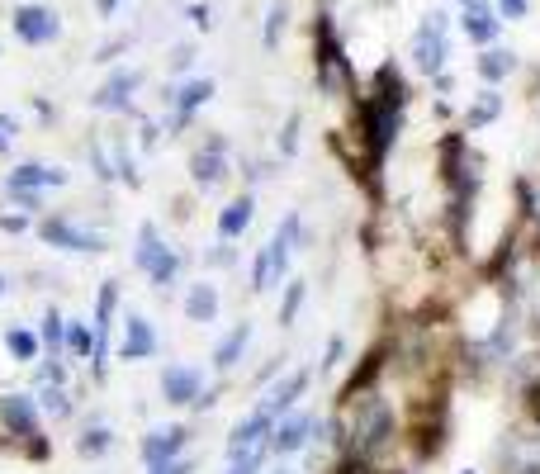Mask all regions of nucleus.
I'll use <instances>...</instances> for the list:
<instances>
[{
    "mask_svg": "<svg viewBox=\"0 0 540 474\" xmlns=\"http://www.w3.org/2000/svg\"><path fill=\"white\" fill-rule=\"evenodd\" d=\"M5 351H10V361L34 365L43 342H38V332H29V328H5Z\"/></svg>",
    "mask_w": 540,
    "mask_h": 474,
    "instance_id": "393cba45",
    "label": "nucleus"
},
{
    "mask_svg": "<svg viewBox=\"0 0 540 474\" xmlns=\"http://www.w3.org/2000/svg\"><path fill=\"white\" fill-rule=\"evenodd\" d=\"M166 100H171V128H185V124H190V114H195L199 105H209V100H214V81H209V76L185 81V86H176V91L166 95Z\"/></svg>",
    "mask_w": 540,
    "mask_h": 474,
    "instance_id": "dca6fc26",
    "label": "nucleus"
},
{
    "mask_svg": "<svg viewBox=\"0 0 540 474\" xmlns=\"http://www.w3.org/2000/svg\"><path fill=\"white\" fill-rule=\"evenodd\" d=\"M185 318H190V323H214L218 318V285L195 280V285L185 290Z\"/></svg>",
    "mask_w": 540,
    "mask_h": 474,
    "instance_id": "4be33fe9",
    "label": "nucleus"
},
{
    "mask_svg": "<svg viewBox=\"0 0 540 474\" xmlns=\"http://www.w3.org/2000/svg\"><path fill=\"white\" fill-rule=\"evenodd\" d=\"M474 67H479V76H484L488 86H498L503 76H512V67H517V57L503 53V48H484V57H479Z\"/></svg>",
    "mask_w": 540,
    "mask_h": 474,
    "instance_id": "a878e982",
    "label": "nucleus"
},
{
    "mask_svg": "<svg viewBox=\"0 0 540 474\" xmlns=\"http://www.w3.org/2000/svg\"><path fill=\"white\" fill-rule=\"evenodd\" d=\"M34 403H38V413H43V418H53V422H67L76 413L72 394H67V384H38Z\"/></svg>",
    "mask_w": 540,
    "mask_h": 474,
    "instance_id": "5701e85b",
    "label": "nucleus"
},
{
    "mask_svg": "<svg viewBox=\"0 0 540 474\" xmlns=\"http://www.w3.org/2000/svg\"><path fill=\"white\" fill-rule=\"evenodd\" d=\"M5 152H10V138H5V133H0V157H5Z\"/></svg>",
    "mask_w": 540,
    "mask_h": 474,
    "instance_id": "c03bdc74",
    "label": "nucleus"
},
{
    "mask_svg": "<svg viewBox=\"0 0 540 474\" xmlns=\"http://www.w3.org/2000/svg\"><path fill=\"white\" fill-rule=\"evenodd\" d=\"M299 233H304V219L289 209L285 219H280V228H275V237L266 242V252H270V261H275V271L285 275V266H289V256L299 252Z\"/></svg>",
    "mask_w": 540,
    "mask_h": 474,
    "instance_id": "6ab92c4d",
    "label": "nucleus"
},
{
    "mask_svg": "<svg viewBox=\"0 0 540 474\" xmlns=\"http://www.w3.org/2000/svg\"><path fill=\"white\" fill-rule=\"evenodd\" d=\"M275 474H294V470H275Z\"/></svg>",
    "mask_w": 540,
    "mask_h": 474,
    "instance_id": "49530a36",
    "label": "nucleus"
},
{
    "mask_svg": "<svg viewBox=\"0 0 540 474\" xmlns=\"http://www.w3.org/2000/svg\"><path fill=\"white\" fill-rule=\"evenodd\" d=\"M199 394H204V370L199 365H166L162 370V399L171 408H195Z\"/></svg>",
    "mask_w": 540,
    "mask_h": 474,
    "instance_id": "f8f14e48",
    "label": "nucleus"
},
{
    "mask_svg": "<svg viewBox=\"0 0 540 474\" xmlns=\"http://www.w3.org/2000/svg\"><path fill=\"white\" fill-rule=\"evenodd\" d=\"M342 351H346V342H342V337H332V342H327V361H323V370H332V365L342 361Z\"/></svg>",
    "mask_w": 540,
    "mask_h": 474,
    "instance_id": "ea45409f",
    "label": "nucleus"
},
{
    "mask_svg": "<svg viewBox=\"0 0 540 474\" xmlns=\"http://www.w3.org/2000/svg\"><path fill=\"white\" fill-rule=\"evenodd\" d=\"M299 124H304V119H299V114H289L285 133H280V152H285V157H294V152H299Z\"/></svg>",
    "mask_w": 540,
    "mask_h": 474,
    "instance_id": "473e14b6",
    "label": "nucleus"
},
{
    "mask_svg": "<svg viewBox=\"0 0 540 474\" xmlns=\"http://www.w3.org/2000/svg\"><path fill=\"white\" fill-rule=\"evenodd\" d=\"M114 451V432H109L105 422H90L86 432L76 437V456L81 460H105Z\"/></svg>",
    "mask_w": 540,
    "mask_h": 474,
    "instance_id": "b1692460",
    "label": "nucleus"
},
{
    "mask_svg": "<svg viewBox=\"0 0 540 474\" xmlns=\"http://www.w3.org/2000/svg\"><path fill=\"white\" fill-rule=\"evenodd\" d=\"M38 342L53 351V356H62V347H67V318H62V309H48L43 313V328H38Z\"/></svg>",
    "mask_w": 540,
    "mask_h": 474,
    "instance_id": "cd10ccee",
    "label": "nucleus"
},
{
    "mask_svg": "<svg viewBox=\"0 0 540 474\" xmlns=\"http://www.w3.org/2000/svg\"><path fill=\"white\" fill-rule=\"evenodd\" d=\"M15 38L19 43H29V48H43V43L62 38V19H57V10H48V5H19L15 10Z\"/></svg>",
    "mask_w": 540,
    "mask_h": 474,
    "instance_id": "1a4fd4ad",
    "label": "nucleus"
},
{
    "mask_svg": "<svg viewBox=\"0 0 540 474\" xmlns=\"http://www.w3.org/2000/svg\"><path fill=\"white\" fill-rule=\"evenodd\" d=\"M237 252H233V242H218L214 252H209V266H233Z\"/></svg>",
    "mask_w": 540,
    "mask_h": 474,
    "instance_id": "c9c22d12",
    "label": "nucleus"
},
{
    "mask_svg": "<svg viewBox=\"0 0 540 474\" xmlns=\"http://www.w3.org/2000/svg\"><path fill=\"white\" fill-rule=\"evenodd\" d=\"M190 19H195V29H214V15L204 5H190Z\"/></svg>",
    "mask_w": 540,
    "mask_h": 474,
    "instance_id": "a19ab883",
    "label": "nucleus"
},
{
    "mask_svg": "<svg viewBox=\"0 0 540 474\" xmlns=\"http://www.w3.org/2000/svg\"><path fill=\"white\" fill-rule=\"evenodd\" d=\"M270 432H275V413H270L266 403H256L252 413H242L237 427L228 432V460H242V456H252V451H266Z\"/></svg>",
    "mask_w": 540,
    "mask_h": 474,
    "instance_id": "39448f33",
    "label": "nucleus"
},
{
    "mask_svg": "<svg viewBox=\"0 0 540 474\" xmlns=\"http://www.w3.org/2000/svg\"><path fill=\"white\" fill-rule=\"evenodd\" d=\"M67 185V171L48 162H19L10 176H5V190H29V195H43V190H62Z\"/></svg>",
    "mask_w": 540,
    "mask_h": 474,
    "instance_id": "ddd939ff",
    "label": "nucleus"
},
{
    "mask_svg": "<svg viewBox=\"0 0 540 474\" xmlns=\"http://www.w3.org/2000/svg\"><path fill=\"white\" fill-rule=\"evenodd\" d=\"M313 427H318V418H313V413H299V408H289L285 418H275V432H270L266 451H270V456H280V460L299 456L308 441H313Z\"/></svg>",
    "mask_w": 540,
    "mask_h": 474,
    "instance_id": "423d86ee",
    "label": "nucleus"
},
{
    "mask_svg": "<svg viewBox=\"0 0 540 474\" xmlns=\"http://www.w3.org/2000/svg\"><path fill=\"white\" fill-rule=\"evenodd\" d=\"M0 422L15 441H24L34 456H48V441H43V413H38L34 394H0Z\"/></svg>",
    "mask_w": 540,
    "mask_h": 474,
    "instance_id": "7ed1b4c3",
    "label": "nucleus"
},
{
    "mask_svg": "<svg viewBox=\"0 0 540 474\" xmlns=\"http://www.w3.org/2000/svg\"><path fill=\"white\" fill-rule=\"evenodd\" d=\"M119 10V0H100V15H114Z\"/></svg>",
    "mask_w": 540,
    "mask_h": 474,
    "instance_id": "37998d69",
    "label": "nucleus"
},
{
    "mask_svg": "<svg viewBox=\"0 0 540 474\" xmlns=\"http://www.w3.org/2000/svg\"><path fill=\"white\" fill-rule=\"evenodd\" d=\"M247 347H252V323H237V328L214 347V370H218V375L237 370V365H242V356H247Z\"/></svg>",
    "mask_w": 540,
    "mask_h": 474,
    "instance_id": "aec40b11",
    "label": "nucleus"
},
{
    "mask_svg": "<svg viewBox=\"0 0 540 474\" xmlns=\"http://www.w3.org/2000/svg\"><path fill=\"white\" fill-rule=\"evenodd\" d=\"M0 133H5V138H15V133H19V119H15V114H0Z\"/></svg>",
    "mask_w": 540,
    "mask_h": 474,
    "instance_id": "79ce46f5",
    "label": "nucleus"
},
{
    "mask_svg": "<svg viewBox=\"0 0 540 474\" xmlns=\"http://www.w3.org/2000/svg\"><path fill=\"white\" fill-rule=\"evenodd\" d=\"M308 384H313V375H308V370H289L285 380H275V384H270V389H266V399H261V403H266V408L275 413V418H285L289 408H299V399L308 394Z\"/></svg>",
    "mask_w": 540,
    "mask_h": 474,
    "instance_id": "f3484780",
    "label": "nucleus"
},
{
    "mask_svg": "<svg viewBox=\"0 0 540 474\" xmlns=\"http://www.w3.org/2000/svg\"><path fill=\"white\" fill-rule=\"evenodd\" d=\"M38 233H43L48 247H62V252H105V233H90V228L72 223L67 214L43 219V223H38Z\"/></svg>",
    "mask_w": 540,
    "mask_h": 474,
    "instance_id": "0eeeda50",
    "label": "nucleus"
},
{
    "mask_svg": "<svg viewBox=\"0 0 540 474\" xmlns=\"http://www.w3.org/2000/svg\"><path fill=\"white\" fill-rule=\"evenodd\" d=\"M266 456H270V451H252V456L233 460V465H228V474H261V465H266Z\"/></svg>",
    "mask_w": 540,
    "mask_h": 474,
    "instance_id": "72a5a7b5",
    "label": "nucleus"
},
{
    "mask_svg": "<svg viewBox=\"0 0 540 474\" xmlns=\"http://www.w3.org/2000/svg\"><path fill=\"white\" fill-rule=\"evenodd\" d=\"M166 252H171V242L162 237V228H157V223H143V228H138V247H133V266L147 275Z\"/></svg>",
    "mask_w": 540,
    "mask_h": 474,
    "instance_id": "412c9836",
    "label": "nucleus"
},
{
    "mask_svg": "<svg viewBox=\"0 0 540 474\" xmlns=\"http://www.w3.org/2000/svg\"><path fill=\"white\" fill-rule=\"evenodd\" d=\"M413 62H417V72H427V76L446 72V62H450V15L446 10H432V15L417 24Z\"/></svg>",
    "mask_w": 540,
    "mask_h": 474,
    "instance_id": "20e7f679",
    "label": "nucleus"
},
{
    "mask_svg": "<svg viewBox=\"0 0 540 474\" xmlns=\"http://www.w3.org/2000/svg\"><path fill=\"white\" fill-rule=\"evenodd\" d=\"M147 356H157V328L143 313H128L124 337H119V361H147Z\"/></svg>",
    "mask_w": 540,
    "mask_h": 474,
    "instance_id": "2eb2a0df",
    "label": "nucleus"
},
{
    "mask_svg": "<svg viewBox=\"0 0 540 474\" xmlns=\"http://www.w3.org/2000/svg\"><path fill=\"white\" fill-rule=\"evenodd\" d=\"M493 10H498L503 19H526V10H531V0H498Z\"/></svg>",
    "mask_w": 540,
    "mask_h": 474,
    "instance_id": "f704fd0d",
    "label": "nucleus"
},
{
    "mask_svg": "<svg viewBox=\"0 0 540 474\" xmlns=\"http://www.w3.org/2000/svg\"><path fill=\"white\" fill-rule=\"evenodd\" d=\"M313 67H318V91L332 95V100H351L356 91V67L346 57V43L337 34L332 15H318V29H313Z\"/></svg>",
    "mask_w": 540,
    "mask_h": 474,
    "instance_id": "f03ea898",
    "label": "nucleus"
},
{
    "mask_svg": "<svg viewBox=\"0 0 540 474\" xmlns=\"http://www.w3.org/2000/svg\"><path fill=\"white\" fill-rule=\"evenodd\" d=\"M460 29L469 34L474 48H493L503 19H498V10H493V0H460Z\"/></svg>",
    "mask_w": 540,
    "mask_h": 474,
    "instance_id": "9b49d317",
    "label": "nucleus"
},
{
    "mask_svg": "<svg viewBox=\"0 0 540 474\" xmlns=\"http://www.w3.org/2000/svg\"><path fill=\"white\" fill-rule=\"evenodd\" d=\"M0 228H5V233H24V228H29V214H5Z\"/></svg>",
    "mask_w": 540,
    "mask_h": 474,
    "instance_id": "4c0bfd02",
    "label": "nucleus"
},
{
    "mask_svg": "<svg viewBox=\"0 0 540 474\" xmlns=\"http://www.w3.org/2000/svg\"><path fill=\"white\" fill-rule=\"evenodd\" d=\"M72 356H81V361H90V351H95V332H90V323H67V347Z\"/></svg>",
    "mask_w": 540,
    "mask_h": 474,
    "instance_id": "c756f323",
    "label": "nucleus"
},
{
    "mask_svg": "<svg viewBox=\"0 0 540 474\" xmlns=\"http://www.w3.org/2000/svg\"><path fill=\"white\" fill-rule=\"evenodd\" d=\"M190 62H195V53H190V48H176V57H171V72H190Z\"/></svg>",
    "mask_w": 540,
    "mask_h": 474,
    "instance_id": "58836bf2",
    "label": "nucleus"
},
{
    "mask_svg": "<svg viewBox=\"0 0 540 474\" xmlns=\"http://www.w3.org/2000/svg\"><path fill=\"white\" fill-rule=\"evenodd\" d=\"M498 114H503V95H498V91H493V86H488V91H479V100L469 105L465 124H469V128H484V124H493Z\"/></svg>",
    "mask_w": 540,
    "mask_h": 474,
    "instance_id": "bb28decb",
    "label": "nucleus"
},
{
    "mask_svg": "<svg viewBox=\"0 0 540 474\" xmlns=\"http://www.w3.org/2000/svg\"><path fill=\"white\" fill-rule=\"evenodd\" d=\"M190 181L199 190H218V185L228 181V143L223 138H209V143L195 147V157H190Z\"/></svg>",
    "mask_w": 540,
    "mask_h": 474,
    "instance_id": "9d476101",
    "label": "nucleus"
},
{
    "mask_svg": "<svg viewBox=\"0 0 540 474\" xmlns=\"http://www.w3.org/2000/svg\"><path fill=\"white\" fill-rule=\"evenodd\" d=\"M460 474H479V470H460Z\"/></svg>",
    "mask_w": 540,
    "mask_h": 474,
    "instance_id": "a18cd8bd",
    "label": "nucleus"
},
{
    "mask_svg": "<svg viewBox=\"0 0 540 474\" xmlns=\"http://www.w3.org/2000/svg\"><path fill=\"white\" fill-rule=\"evenodd\" d=\"M138 86H143V76H138V72H114L100 91L90 95V100H95V110L124 114V110H133V95H138Z\"/></svg>",
    "mask_w": 540,
    "mask_h": 474,
    "instance_id": "4468645a",
    "label": "nucleus"
},
{
    "mask_svg": "<svg viewBox=\"0 0 540 474\" xmlns=\"http://www.w3.org/2000/svg\"><path fill=\"white\" fill-rule=\"evenodd\" d=\"M285 24H289V5H285V0H275V5H270V15H266V48H280Z\"/></svg>",
    "mask_w": 540,
    "mask_h": 474,
    "instance_id": "2f4dec72",
    "label": "nucleus"
},
{
    "mask_svg": "<svg viewBox=\"0 0 540 474\" xmlns=\"http://www.w3.org/2000/svg\"><path fill=\"white\" fill-rule=\"evenodd\" d=\"M185 446H190V427L171 422V427H152V432H147L143 446H138V456H143L147 470H157V465H171V460L185 456Z\"/></svg>",
    "mask_w": 540,
    "mask_h": 474,
    "instance_id": "6e6552de",
    "label": "nucleus"
},
{
    "mask_svg": "<svg viewBox=\"0 0 540 474\" xmlns=\"http://www.w3.org/2000/svg\"><path fill=\"white\" fill-rule=\"evenodd\" d=\"M252 219H256V200H252V190H247V195H237V200H228L218 209V242H237L252 228Z\"/></svg>",
    "mask_w": 540,
    "mask_h": 474,
    "instance_id": "a211bd4d",
    "label": "nucleus"
},
{
    "mask_svg": "<svg viewBox=\"0 0 540 474\" xmlns=\"http://www.w3.org/2000/svg\"><path fill=\"white\" fill-rule=\"evenodd\" d=\"M147 474H195V460L180 456V460H171V465H157V470H147Z\"/></svg>",
    "mask_w": 540,
    "mask_h": 474,
    "instance_id": "e433bc0d",
    "label": "nucleus"
},
{
    "mask_svg": "<svg viewBox=\"0 0 540 474\" xmlns=\"http://www.w3.org/2000/svg\"><path fill=\"white\" fill-rule=\"evenodd\" d=\"M304 299H308V285L304 280H289V290H285V299H280V323H294L299 318V309H304Z\"/></svg>",
    "mask_w": 540,
    "mask_h": 474,
    "instance_id": "7c9ffc66",
    "label": "nucleus"
},
{
    "mask_svg": "<svg viewBox=\"0 0 540 474\" xmlns=\"http://www.w3.org/2000/svg\"><path fill=\"white\" fill-rule=\"evenodd\" d=\"M0 294H5V280H0Z\"/></svg>",
    "mask_w": 540,
    "mask_h": 474,
    "instance_id": "de8ad7c7",
    "label": "nucleus"
},
{
    "mask_svg": "<svg viewBox=\"0 0 540 474\" xmlns=\"http://www.w3.org/2000/svg\"><path fill=\"white\" fill-rule=\"evenodd\" d=\"M275 285H280V271H275L270 252L261 247V252L252 256V290H256V294H266V290H275Z\"/></svg>",
    "mask_w": 540,
    "mask_h": 474,
    "instance_id": "c85d7f7f",
    "label": "nucleus"
},
{
    "mask_svg": "<svg viewBox=\"0 0 540 474\" xmlns=\"http://www.w3.org/2000/svg\"><path fill=\"white\" fill-rule=\"evenodd\" d=\"M403 110H408V81L398 76V67H379L370 95H360V152H365L370 176L389 157L398 128H403Z\"/></svg>",
    "mask_w": 540,
    "mask_h": 474,
    "instance_id": "f257e3e1",
    "label": "nucleus"
}]
</instances>
